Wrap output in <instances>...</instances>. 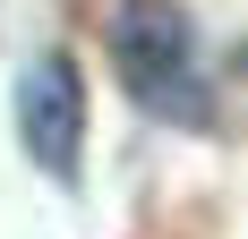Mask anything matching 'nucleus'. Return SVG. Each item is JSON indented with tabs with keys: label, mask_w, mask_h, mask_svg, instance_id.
Wrapping results in <instances>:
<instances>
[{
	"label": "nucleus",
	"mask_w": 248,
	"mask_h": 239,
	"mask_svg": "<svg viewBox=\"0 0 248 239\" xmlns=\"http://www.w3.org/2000/svg\"><path fill=\"white\" fill-rule=\"evenodd\" d=\"M111 60H120V86L137 111L171 120V128L214 120L205 77H197V26H188L180 0H120L111 9Z\"/></svg>",
	"instance_id": "f257e3e1"
},
{
	"label": "nucleus",
	"mask_w": 248,
	"mask_h": 239,
	"mask_svg": "<svg viewBox=\"0 0 248 239\" xmlns=\"http://www.w3.org/2000/svg\"><path fill=\"white\" fill-rule=\"evenodd\" d=\"M17 145L43 179H77L86 163V77L69 51H34L17 77Z\"/></svg>",
	"instance_id": "f03ea898"
}]
</instances>
